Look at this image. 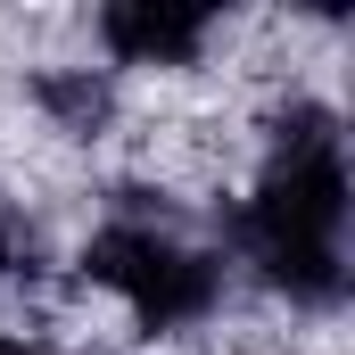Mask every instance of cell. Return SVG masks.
Listing matches in <instances>:
<instances>
[{
    "instance_id": "cell-1",
    "label": "cell",
    "mask_w": 355,
    "mask_h": 355,
    "mask_svg": "<svg viewBox=\"0 0 355 355\" xmlns=\"http://www.w3.org/2000/svg\"><path fill=\"white\" fill-rule=\"evenodd\" d=\"M347 132L322 91H272L257 116V182L215 207L232 281H257L289 314L347 306Z\"/></svg>"
},
{
    "instance_id": "cell-2",
    "label": "cell",
    "mask_w": 355,
    "mask_h": 355,
    "mask_svg": "<svg viewBox=\"0 0 355 355\" xmlns=\"http://www.w3.org/2000/svg\"><path fill=\"white\" fill-rule=\"evenodd\" d=\"M91 42L107 75H198L223 42V17L190 0H107L91 8Z\"/></svg>"
},
{
    "instance_id": "cell-3",
    "label": "cell",
    "mask_w": 355,
    "mask_h": 355,
    "mask_svg": "<svg viewBox=\"0 0 355 355\" xmlns=\"http://www.w3.org/2000/svg\"><path fill=\"white\" fill-rule=\"evenodd\" d=\"M17 91H25V107H33L58 141H83V149H99V141L124 124L116 75H107V67H83V58H33V67L17 75Z\"/></svg>"
},
{
    "instance_id": "cell-4",
    "label": "cell",
    "mask_w": 355,
    "mask_h": 355,
    "mask_svg": "<svg viewBox=\"0 0 355 355\" xmlns=\"http://www.w3.org/2000/svg\"><path fill=\"white\" fill-rule=\"evenodd\" d=\"M33 272H42V223L25 198L0 190V281H33Z\"/></svg>"
},
{
    "instance_id": "cell-5",
    "label": "cell",
    "mask_w": 355,
    "mask_h": 355,
    "mask_svg": "<svg viewBox=\"0 0 355 355\" xmlns=\"http://www.w3.org/2000/svg\"><path fill=\"white\" fill-rule=\"evenodd\" d=\"M0 355H124V347H50V339H25V331H0Z\"/></svg>"
}]
</instances>
